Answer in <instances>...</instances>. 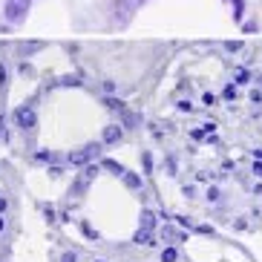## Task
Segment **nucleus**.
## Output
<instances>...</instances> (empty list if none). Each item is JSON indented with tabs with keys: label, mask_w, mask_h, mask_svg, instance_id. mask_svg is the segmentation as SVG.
<instances>
[{
	"label": "nucleus",
	"mask_w": 262,
	"mask_h": 262,
	"mask_svg": "<svg viewBox=\"0 0 262 262\" xmlns=\"http://www.w3.org/2000/svg\"><path fill=\"white\" fill-rule=\"evenodd\" d=\"M29 9H32V0H6L3 3V17H6V24H24Z\"/></svg>",
	"instance_id": "f257e3e1"
},
{
	"label": "nucleus",
	"mask_w": 262,
	"mask_h": 262,
	"mask_svg": "<svg viewBox=\"0 0 262 262\" xmlns=\"http://www.w3.org/2000/svg\"><path fill=\"white\" fill-rule=\"evenodd\" d=\"M12 121H15V127H20V130H32V127L38 124L35 107H32V104H20V107L12 113Z\"/></svg>",
	"instance_id": "f03ea898"
},
{
	"label": "nucleus",
	"mask_w": 262,
	"mask_h": 262,
	"mask_svg": "<svg viewBox=\"0 0 262 262\" xmlns=\"http://www.w3.org/2000/svg\"><path fill=\"white\" fill-rule=\"evenodd\" d=\"M90 185H93V179H86L84 173H81V176H75V182H72L70 193H72V196H84V193L90 190Z\"/></svg>",
	"instance_id": "7ed1b4c3"
},
{
	"label": "nucleus",
	"mask_w": 262,
	"mask_h": 262,
	"mask_svg": "<svg viewBox=\"0 0 262 262\" xmlns=\"http://www.w3.org/2000/svg\"><path fill=\"white\" fill-rule=\"evenodd\" d=\"M133 242H136V245H156L153 231H147V228H139V231L133 233Z\"/></svg>",
	"instance_id": "20e7f679"
},
{
	"label": "nucleus",
	"mask_w": 262,
	"mask_h": 262,
	"mask_svg": "<svg viewBox=\"0 0 262 262\" xmlns=\"http://www.w3.org/2000/svg\"><path fill=\"white\" fill-rule=\"evenodd\" d=\"M104 144H116V141H121V127H116V124H110V127H104Z\"/></svg>",
	"instance_id": "39448f33"
},
{
	"label": "nucleus",
	"mask_w": 262,
	"mask_h": 262,
	"mask_svg": "<svg viewBox=\"0 0 262 262\" xmlns=\"http://www.w3.org/2000/svg\"><path fill=\"white\" fill-rule=\"evenodd\" d=\"M121 124H124V127H139L141 116H139V113H133V110H121Z\"/></svg>",
	"instance_id": "423d86ee"
},
{
	"label": "nucleus",
	"mask_w": 262,
	"mask_h": 262,
	"mask_svg": "<svg viewBox=\"0 0 262 262\" xmlns=\"http://www.w3.org/2000/svg\"><path fill=\"white\" fill-rule=\"evenodd\" d=\"M124 185L130 187V190H141V185H144V182H141L139 173H124Z\"/></svg>",
	"instance_id": "0eeeda50"
},
{
	"label": "nucleus",
	"mask_w": 262,
	"mask_h": 262,
	"mask_svg": "<svg viewBox=\"0 0 262 262\" xmlns=\"http://www.w3.org/2000/svg\"><path fill=\"white\" fill-rule=\"evenodd\" d=\"M40 47H43L40 40H26V43H20L17 49H20V55H24V58H29V55H32V52H38Z\"/></svg>",
	"instance_id": "6e6552de"
},
{
	"label": "nucleus",
	"mask_w": 262,
	"mask_h": 262,
	"mask_svg": "<svg viewBox=\"0 0 262 262\" xmlns=\"http://www.w3.org/2000/svg\"><path fill=\"white\" fill-rule=\"evenodd\" d=\"M141 228H147V231H153V228H156V213H153V210H141Z\"/></svg>",
	"instance_id": "1a4fd4ad"
},
{
	"label": "nucleus",
	"mask_w": 262,
	"mask_h": 262,
	"mask_svg": "<svg viewBox=\"0 0 262 262\" xmlns=\"http://www.w3.org/2000/svg\"><path fill=\"white\" fill-rule=\"evenodd\" d=\"M162 262H179V248L176 245L162 248Z\"/></svg>",
	"instance_id": "9d476101"
},
{
	"label": "nucleus",
	"mask_w": 262,
	"mask_h": 262,
	"mask_svg": "<svg viewBox=\"0 0 262 262\" xmlns=\"http://www.w3.org/2000/svg\"><path fill=\"white\" fill-rule=\"evenodd\" d=\"M162 236L164 242H182V239H187V233H176L173 228H162Z\"/></svg>",
	"instance_id": "9b49d317"
},
{
	"label": "nucleus",
	"mask_w": 262,
	"mask_h": 262,
	"mask_svg": "<svg viewBox=\"0 0 262 262\" xmlns=\"http://www.w3.org/2000/svg\"><path fill=\"white\" fill-rule=\"evenodd\" d=\"M101 167L110 170V173H116V176H124V167L118 162H113V159H104V162H101Z\"/></svg>",
	"instance_id": "f8f14e48"
},
{
	"label": "nucleus",
	"mask_w": 262,
	"mask_h": 262,
	"mask_svg": "<svg viewBox=\"0 0 262 262\" xmlns=\"http://www.w3.org/2000/svg\"><path fill=\"white\" fill-rule=\"evenodd\" d=\"M205 199H208V202H219V199H222V190H219L216 185H210L208 190H205Z\"/></svg>",
	"instance_id": "ddd939ff"
},
{
	"label": "nucleus",
	"mask_w": 262,
	"mask_h": 262,
	"mask_svg": "<svg viewBox=\"0 0 262 262\" xmlns=\"http://www.w3.org/2000/svg\"><path fill=\"white\" fill-rule=\"evenodd\" d=\"M141 164H144V173H147V176H150V173H153V156L147 153V150H144V153H141Z\"/></svg>",
	"instance_id": "4468645a"
},
{
	"label": "nucleus",
	"mask_w": 262,
	"mask_h": 262,
	"mask_svg": "<svg viewBox=\"0 0 262 262\" xmlns=\"http://www.w3.org/2000/svg\"><path fill=\"white\" fill-rule=\"evenodd\" d=\"M81 231H84V236L93 239V242L98 239V231H93V228H90V222H81Z\"/></svg>",
	"instance_id": "2eb2a0df"
},
{
	"label": "nucleus",
	"mask_w": 262,
	"mask_h": 262,
	"mask_svg": "<svg viewBox=\"0 0 262 262\" xmlns=\"http://www.w3.org/2000/svg\"><path fill=\"white\" fill-rule=\"evenodd\" d=\"M251 173H254L256 179H262V162H256V159H254V162H251Z\"/></svg>",
	"instance_id": "dca6fc26"
},
{
	"label": "nucleus",
	"mask_w": 262,
	"mask_h": 262,
	"mask_svg": "<svg viewBox=\"0 0 262 262\" xmlns=\"http://www.w3.org/2000/svg\"><path fill=\"white\" fill-rule=\"evenodd\" d=\"M193 231H196V233H208V236H210L213 228H210V225H193Z\"/></svg>",
	"instance_id": "f3484780"
},
{
	"label": "nucleus",
	"mask_w": 262,
	"mask_h": 262,
	"mask_svg": "<svg viewBox=\"0 0 262 262\" xmlns=\"http://www.w3.org/2000/svg\"><path fill=\"white\" fill-rule=\"evenodd\" d=\"M61 262H78V254L75 251H67V254H61Z\"/></svg>",
	"instance_id": "a211bd4d"
},
{
	"label": "nucleus",
	"mask_w": 262,
	"mask_h": 262,
	"mask_svg": "<svg viewBox=\"0 0 262 262\" xmlns=\"http://www.w3.org/2000/svg\"><path fill=\"white\" fill-rule=\"evenodd\" d=\"M52 159H55V156L49 153V150H40V153H38V162H52Z\"/></svg>",
	"instance_id": "6ab92c4d"
},
{
	"label": "nucleus",
	"mask_w": 262,
	"mask_h": 262,
	"mask_svg": "<svg viewBox=\"0 0 262 262\" xmlns=\"http://www.w3.org/2000/svg\"><path fill=\"white\" fill-rule=\"evenodd\" d=\"M182 193H185L187 199H193V196H196V187H193V185H185V187H182Z\"/></svg>",
	"instance_id": "aec40b11"
},
{
	"label": "nucleus",
	"mask_w": 262,
	"mask_h": 262,
	"mask_svg": "<svg viewBox=\"0 0 262 262\" xmlns=\"http://www.w3.org/2000/svg\"><path fill=\"white\" fill-rule=\"evenodd\" d=\"M176 222H179V225H185V228H193L190 216H176Z\"/></svg>",
	"instance_id": "412c9836"
},
{
	"label": "nucleus",
	"mask_w": 262,
	"mask_h": 262,
	"mask_svg": "<svg viewBox=\"0 0 262 262\" xmlns=\"http://www.w3.org/2000/svg\"><path fill=\"white\" fill-rule=\"evenodd\" d=\"M43 213H47V222H55V219H58V216H55V210L49 208V205H47V210H43Z\"/></svg>",
	"instance_id": "4be33fe9"
},
{
	"label": "nucleus",
	"mask_w": 262,
	"mask_h": 262,
	"mask_svg": "<svg viewBox=\"0 0 262 262\" xmlns=\"http://www.w3.org/2000/svg\"><path fill=\"white\" fill-rule=\"evenodd\" d=\"M248 228V219H236V231H245Z\"/></svg>",
	"instance_id": "5701e85b"
},
{
	"label": "nucleus",
	"mask_w": 262,
	"mask_h": 262,
	"mask_svg": "<svg viewBox=\"0 0 262 262\" xmlns=\"http://www.w3.org/2000/svg\"><path fill=\"white\" fill-rule=\"evenodd\" d=\"M6 84V67H3V63H0V86Z\"/></svg>",
	"instance_id": "b1692460"
},
{
	"label": "nucleus",
	"mask_w": 262,
	"mask_h": 262,
	"mask_svg": "<svg viewBox=\"0 0 262 262\" xmlns=\"http://www.w3.org/2000/svg\"><path fill=\"white\" fill-rule=\"evenodd\" d=\"M6 208H9V202H6V199H3V196H0V216L6 213Z\"/></svg>",
	"instance_id": "393cba45"
},
{
	"label": "nucleus",
	"mask_w": 262,
	"mask_h": 262,
	"mask_svg": "<svg viewBox=\"0 0 262 262\" xmlns=\"http://www.w3.org/2000/svg\"><path fill=\"white\" fill-rule=\"evenodd\" d=\"M6 136V121H3V116H0V139Z\"/></svg>",
	"instance_id": "a878e982"
},
{
	"label": "nucleus",
	"mask_w": 262,
	"mask_h": 262,
	"mask_svg": "<svg viewBox=\"0 0 262 262\" xmlns=\"http://www.w3.org/2000/svg\"><path fill=\"white\" fill-rule=\"evenodd\" d=\"M3 228H6V222H3V216H0V233H3Z\"/></svg>",
	"instance_id": "bb28decb"
},
{
	"label": "nucleus",
	"mask_w": 262,
	"mask_h": 262,
	"mask_svg": "<svg viewBox=\"0 0 262 262\" xmlns=\"http://www.w3.org/2000/svg\"><path fill=\"white\" fill-rule=\"evenodd\" d=\"M141 3H147V0H139V6H141Z\"/></svg>",
	"instance_id": "cd10ccee"
},
{
	"label": "nucleus",
	"mask_w": 262,
	"mask_h": 262,
	"mask_svg": "<svg viewBox=\"0 0 262 262\" xmlns=\"http://www.w3.org/2000/svg\"><path fill=\"white\" fill-rule=\"evenodd\" d=\"M95 262H107V259H95Z\"/></svg>",
	"instance_id": "c85d7f7f"
}]
</instances>
